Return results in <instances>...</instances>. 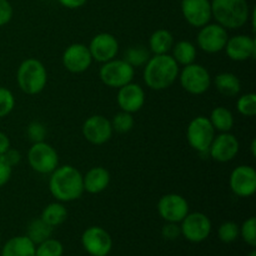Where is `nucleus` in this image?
<instances>
[{
	"instance_id": "f257e3e1",
	"label": "nucleus",
	"mask_w": 256,
	"mask_h": 256,
	"mask_svg": "<svg viewBox=\"0 0 256 256\" xmlns=\"http://www.w3.org/2000/svg\"><path fill=\"white\" fill-rule=\"evenodd\" d=\"M50 194L60 202H72L84 194L82 174L72 165L58 166L49 178Z\"/></svg>"
},
{
	"instance_id": "f03ea898",
	"label": "nucleus",
	"mask_w": 256,
	"mask_h": 256,
	"mask_svg": "<svg viewBox=\"0 0 256 256\" xmlns=\"http://www.w3.org/2000/svg\"><path fill=\"white\" fill-rule=\"evenodd\" d=\"M180 66L172 55H152L144 65L142 79L149 89L162 92L176 82Z\"/></svg>"
},
{
	"instance_id": "7ed1b4c3",
	"label": "nucleus",
	"mask_w": 256,
	"mask_h": 256,
	"mask_svg": "<svg viewBox=\"0 0 256 256\" xmlns=\"http://www.w3.org/2000/svg\"><path fill=\"white\" fill-rule=\"evenodd\" d=\"M250 12L246 0H212V18L226 30L240 29L246 25Z\"/></svg>"
},
{
	"instance_id": "20e7f679",
	"label": "nucleus",
	"mask_w": 256,
	"mask_h": 256,
	"mask_svg": "<svg viewBox=\"0 0 256 256\" xmlns=\"http://www.w3.org/2000/svg\"><path fill=\"white\" fill-rule=\"evenodd\" d=\"M19 89L26 95H38L46 88L48 70L40 60L28 58L20 62L16 70Z\"/></svg>"
},
{
	"instance_id": "39448f33",
	"label": "nucleus",
	"mask_w": 256,
	"mask_h": 256,
	"mask_svg": "<svg viewBox=\"0 0 256 256\" xmlns=\"http://www.w3.org/2000/svg\"><path fill=\"white\" fill-rule=\"evenodd\" d=\"M178 79L182 89L192 95H202L212 85V75L209 70L196 62L182 66Z\"/></svg>"
},
{
	"instance_id": "423d86ee",
	"label": "nucleus",
	"mask_w": 256,
	"mask_h": 256,
	"mask_svg": "<svg viewBox=\"0 0 256 256\" xmlns=\"http://www.w3.org/2000/svg\"><path fill=\"white\" fill-rule=\"evenodd\" d=\"M28 162L38 174L50 175L59 166V155L46 142H32L28 152Z\"/></svg>"
},
{
	"instance_id": "0eeeda50",
	"label": "nucleus",
	"mask_w": 256,
	"mask_h": 256,
	"mask_svg": "<svg viewBox=\"0 0 256 256\" xmlns=\"http://www.w3.org/2000/svg\"><path fill=\"white\" fill-rule=\"evenodd\" d=\"M134 76V68L128 64L124 59H116V58L102 62L99 70V78L102 84L114 89H119L132 82Z\"/></svg>"
},
{
	"instance_id": "6e6552de",
	"label": "nucleus",
	"mask_w": 256,
	"mask_h": 256,
	"mask_svg": "<svg viewBox=\"0 0 256 256\" xmlns=\"http://www.w3.org/2000/svg\"><path fill=\"white\" fill-rule=\"evenodd\" d=\"M215 138V129L209 118H194L186 128V140L190 146L198 152H208L212 139Z\"/></svg>"
},
{
	"instance_id": "1a4fd4ad",
	"label": "nucleus",
	"mask_w": 256,
	"mask_h": 256,
	"mask_svg": "<svg viewBox=\"0 0 256 256\" xmlns=\"http://www.w3.org/2000/svg\"><path fill=\"white\" fill-rule=\"evenodd\" d=\"M229 34L225 28L219 25L218 22H209L200 28L196 36L198 48L208 54H216L224 50L226 45Z\"/></svg>"
},
{
	"instance_id": "9d476101",
	"label": "nucleus",
	"mask_w": 256,
	"mask_h": 256,
	"mask_svg": "<svg viewBox=\"0 0 256 256\" xmlns=\"http://www.w3.org/2000/svg\"><path fill=\"white\" fill-rule=\"evenodd\" d=\"M212 222L204 212H189L180 222L182 235L190 242H202L212 232Z\"/></svg>"
},
{
	"instance_id": "9b49d317",
	"label": "nucleus",
	"mask_w": 256,
	"mask_h": 256,
	"mask_svg": "<svg viewBox=\"0 0 256 256\" xmlns=\"http://www.w3.org/2000/svg\"><path fill=\"white\" fill-rule=\"evenodd\" d=\"M158 212L164 222L179 224L190 212L189 202L182 195L174 192L162 195L158 202Z\"/></svg>"
},
{
	"instance_id": "f8f14e48",
	"label": "nucleus",
	"mask_w": 256,
	"mask_h": 256,
	"mask_svg": "<svg viewBox=\"0 0 256 256\" xmlns=\"http://www.w3.org/2000/svg\"><path fill=\"white\" fill-rule=\"evenodd\" d=\"M82 245L90 256H108L112 249V239L102 226H90L82 232Z\"/></svg>"
},
{
	"instance_id": "ddd939ff",
	"label": "nucleus",
	"mask_w": 256,
	"mask_h": 256,
	"mask_svg": "<svg viewBox=\"0 0 256 256\" xmlns=\"http://www.w3.org/2000/svg\"><path fill=\"white\" fill-rule=\"evenodd\" d=\"M82 136L92 145H104L112 139V122L104 115H92L84 122L82 128Z\"/></svg>"
},
{
	"instance_id": "4468645a",
	"label": "nucleus",
	"mask_w": 256,
	"mask_h": 256,
	"mask_svg": "<svg viewBox=\"0 0 256 256\" xmlns=\"http://www.w3.org/2000/svg\"><path fill=\"white\" fill-rule=\"evenodd\" d=\"M62 65L72 74H82L86 72L94 62L88 45L82 42H74L64 50L62 56Z\"/></svg>"
},
{
	"instance_id": "2eb2a0df",
	"label": "nucleus",
	"mask_w": 256,
	"mask_h": 256,
	"mask_svg": "<svg viewBox=\"0 0 256 256\" xmlns=\"http://www.w3.org/2000/svg\"><path fill=\"white\" fill-rule=\"evenodd\" d=\"M240 150V142L238 138L232 132H220L215 135L210 145V158L218 162H229L236 158Z\"/></svg>"
},
{
	"instance_id": "dca6fc26",
	"label": "nucleus",
	"mask_w": 256,
	"mask_h": 256,
	"mask_svg": "<svg viewBox=\"0 0 256 256\" xmlns=\"http://www.w3.org/2000/svg\"><path fill=\"white\" fill-rule=\"evenodd\" d=\"M229 185L236 196H252L256 192V170L250 165H239L230 174Z\"/></svg>"
},
{
	"instance_id": "f3484780",
	"label": "nucleus",
	"mask_w": 256,
	"mask_h": 256,
	"mask_svg": "<svg viewBox=\"0 0 256 256\" xmlns=\"http://www.w3.org/2000/svg\"><path fill=\"white\" fill-rule=\"evenodd\" d=\"M92 60L98 62H106L116 58L119 52V42L115 35L110 32H99L88 45Z\"/></svg>"
},
{
	"instance_id": "a211bd4d",
	"label": "nucleus",
	"mask_w": 256,
	"mask_h": 256,
	"mask_svg": "<svg viewBox=\"0 0 256 256\" xmlns=\"http://www.w3.org/2000/svg\"><path fill=\"white\" fill-rule=\"evenodd\" d=\"M182 14L185 22L194 28H202L212 20L210 0H182Z\"/></svg>"
},
{
	"instance_id": "6ab92c4d",
	"label": "nucleus",
	"mask_w": 256,
	"mask_h": 256,
	"mask_svg": "<svg viewBox=\"0 0 256 256\" xmlns=\"http://www.w3.org/2000/svg\"><path fill=\"white\" fill-rule=\"evenodd\" d=\"M228 58L232 62H246L256 55V42L252 36L245 34L234 35L228 39L224 48Z\"/></svg>"
},
{
	"instance_id": "aec40b11",
	"label": "nucleus",
	"mask_w": 256,
	"mask_h": 256,
	"mask_svg": "<svg viewBox=\"0 0 256 256\" xmlns=\"http://www.w3.org/2000/svg\"><path fill=\"white\" fill-rule=\"evenodd\" d=\"M145 100H146L145 92L139 84H135L132 82L124 86L119 88L116 102L122 112H130V114L140 112L144 106Z\"/></svg>"
},
{
	"instance_id": "412c9836",
	"label": "nucleus",
	"mask_w": 256,
	"mask_h": 256,
	"mask_svg": "<svg viewBox=\"0 0 256 256\" xmlns=\"http://www.w3.org/2000/svg\"><path fill=\"white\" fill-rule=\"evenodd\" d=\"M110 172L102 166H94L88 170L86 174L82 175V185L84 192L89 194H100L108 189L110 184Z\"/></svg>"
},
{
	"instance_id": "4be33fe9",
	"label": "nucleus",
	"mask_w": 256,
	"mask_h": 256,
	"mask_svg": "<svg viewBox=\"0 0 256 256\" xmlns=\"http://www.w3.org/2000/svg\"><path fill=\"white\" fill-rule=\"evenodd\" d=\"M36 245L26 236L20 235L8 240L2 250V256H35Z\"/></svg>"
},
{
	"instance_id": "5701e85b",
	"label": "nucleus",
	"mask_w": 256,
	"mask_h": 256,
	"mask_svg": "<svg viewBox=\"0 0 256 256\" xmlns=\"http://www.w3.org/2000/svg\"><path fill=\"white\" fill-rule=\"evenodd\" d=\"M214 85L218 92L226 98H235L242 92V82L234 72H224L215 76Z\"/></svg>"
},
{
	"instance_id": "b1692460",
	"label": "nucleus",
	"mask_w": 256,
	"mask_h": 256,
	"mask_svg": "<svg viewBox=\"0 0 256 256\" xmlns=\"http://www.w3.org/2000/svg\"><path fill=\"white\" fill-rule=\"evenodd\" d=\"M174 42V35L169 30L158 29L150 35L149 50L152 55L169 54Z\"/></svg>"
},
{
	"instance_id": "393cba45",
	"label": "nucleus",
	"mask_w": 256,
	"mask_h": 256,
	"mask_svg": "<svg viewBox=\"0 0 256 256\" xmlns=\"http://www.w3.org/2000/svg\"><path fill=\"white\" fill-rule=\"evenodd\" d=\"M198 49L196 45L192 44L189 40H180V42H174L172 48V56L178 65L186 66V65L192 64L196 60Z\"/></svg>"
},
{
	"instance_id": "a878e982",
	"label": "nucleus",
	"mask_w": 256,
	"mask_h": 256,
	"mask_svg": "<svg viewBox=\"0 0 256 256\" xmlns=\"http://www.w3.org/2000/svg\"><path fill=\"white\" fill-rule=\"evenodd\" d=\"M210 122L215 132H229L234 128L235 118L234 114L225 106H216L212 110L209 116Z\"/></svg>"
},
{
	"instance_id": "bb28decb",
	"label": "nucleus",
	"mask_w": 256,
	"mask_h": 256,
	"mask_svg": "<svg viewBox=\"0 0 256 256\" xmlns=\"http://www.w3.org/2000/svg\"><path fill=\"white\" fill-rule=\"evenodd\" d=\"M40 219L52 228H56L68 219V209L65 208L64 202H60L56 200V202L48 204L42 209Z\"/></svg>"
},
{
	"instance_id": "cd10ccee",
	"label": "nucleus",
	"mask_w": 256,
	"mask_h": 256,
	"mask_svg": "<svg viewBox=\"0 0 256 256\" xmlns=\"http://www.w3.org/2000/svg\"><path fill=\"white\" fill-rule=\"evenodd\" d=\"M52 229H54V228H52L50 225H48L46 222H42L40 218H38V219H34L29 225H28L26 236L29 238L35 245H38L40 244V242H44V240L52 238Z\"/></svg>"
},
{
	"instance_id": "c85d7f7f",
	"label": "nucleus",
	"mask_w": 256,
	"mask_h": 256,
	"mask_svg": "<svg viewBox=\"0 0 256 256\" xmlns=\"http://www.w3.org/2000/svg\"><path fill=\"white\" fill-rule=\"evenodd\" d=\"M150 56H152V52H150L149 49H146V46H144V45H132V46H129L125 50L122 59L135 69V68L144 66L148 60L150 59Z\"/></svg>"
},
{
	"instance_id": "c756f323",
	"label": "nucleus",
	"mask_w": 256,
	"mask_h": 256,
	"mask_svg": "<svg viewBox=\"0 0 256 256\" xmlns=\"http://www.w3.org/2000/svg\"><path fill=\"white\" fill-rule=\"evenodd\" d=\"M112 122V130L120 134H125V132H129L130 130L134 128L135 125V119L132 116V114L126 112H119L112 116V120H110Z\"/></svg>"
},
{
	"instance_id": "7c9ffc66",
	"label": "nucleus",
	"mask_w": 256,
	"mask_h": 256,
	"mask_svg": "<svg viewBox=\"0 0 256 256\" xmlns=\"http://www.w3.org/2000/svg\"><path fill=\"white\" fill-rule=\"evenodd\" d=\"M62 252H64V246L62 242L56 239L49 238L38 244L35 256H62Z\"/></svg>"
},
{
	"instance_id": "2f4dec72",
	"label": "nucleus",
	"mask_w": 256,
	"mask_h": 256,
	"mask_svg": "<svg viewBox=\"0 0 256 256\" xmlns=\"http://www.w3.org/2000/svg\"><path fill=\"white\" fill-rule=\"evenodd\" d=\"M236 110L240 115L246 118H252L256 115V94L246 92L239 96L236 102Z\"/></svg>"
},
{
	"instance_id": "473e14b6",
	"label": "nucleus",
	"mask_w": 256,
	"mask_h": 256,
	"mask_svg": "<svg viewBox=\"0 0 256 256\" xmlns=\"http://www.w3.org/2000/svg\"><path fill=\"white\" fill-rule=\"evenodd\" d=\"M240 226L234 222H225L218 229V236L220 242L225 244H232L239 238Z\"/></svg>"
},
{
	"instance_id": "72a5a7b5",
	"label": "nucleus",
	"mask_w": 256,
	"mask_h": 256,
	"mask_svg": "<svg viewBox=\"0 0 256 256\" xmlns=\"http://www.w3.org/2000/svg\"><path fill=\"white\" fill-rule=\"evenodd\" d=\"M15 96L12 90L0 86V119L8 116L15 108Z\"/></svg>"
},
{
	"instance_id": "f704fd0d",
	"label": "nucleus",
	"mask_w": 256,
	"mask_h": 256,
	"mask_svg": "<svg viewBox=\"0 0 256 256\" xmlns=\"http://www.w3.org/2000/svg\"><path fill=\"white\" fill-rule=\"evenodd\" d=\"M240 236L249 246H256V219L254 216L249 218L240 226Z\"/></svg>"
},
{
	"instance_id": "c9c22d12",
	"label": "nucleus",
	"mask_w": 256,
	"mask_h": 256,
	"mask_svg": "<svg viewBox=\"0 0 256 256\" xmlns=\"http://www.w3.org/2000/svg\"><path fill=\"white\" fill-rule=\"evenodd\" d=\"M46 134H48L46 125L42 122H38V120L30 122L26 128V135L32 142H45Z\"/></svg>"
},
{
	"instance_id": "e433bc0d",
	"label": "nucleus",
	"mask_w": 256,
	"mask_h": 256,
	"mask_svg": "<svg viewBox=\"0 0 256 256\" xmlns=\"http://www.w3.org/2000/svg\"><path fill=\"white\" fill-rule=\"evenodd\" d=\"M162 235L165 240H176L178 238L182 235V230H180V225L176 222H166L162 229Z\"/></svg>"
},
{
	"instance_id": "4c0bfd02",
	"label": "nucleus",
	"mask_w": 256,
	"mask_h": 256,
	"mask_svg": "<svg viewBox=\"0 0 256 256\" xmlns=\"http://www.w3.org/2000/svg\"><path fill=\"white\" fill-rule=\"evenodd\" d=\"M12 174V166L6 162L4 155H0V188L9 182Z\"/></svg>"
},
{
	"instance_id": "58836bf2",
	"label": "nucleus",
	"mask_w": 256,
	"mask_h": 256,
	"mask_svg": "<svg viewBox=\"0 0 256 256\" xmlns=\"http://www.w3.org/2000/svg\"><path fill=\"white\" fill-rule=\"evenodd\" d=\"M12 14H14V10L9 0H0V26H4L8 22H10V20L12 19Z\"/></svg>"
},
{
	"instance_id": "ea45409f",
	"label": "nucleus",
	"mask_w": 256,
	"mask_h": 256,
	"mask_svg": "<svg viewBox=\"0 0 256 256\" xmlns=\"http://www.w3.org/2000/svg\"><path fill=\"white\" fill-rule=\"evenodd\" d=\"M4 156L5 159H6V162H9L12 168L19 165L20 162H22V154H20V152H18V150L15 149H12V148H9V150L5 152Z\"/></svg>"
},
{
	"instance_id": "a19ab883",
	"label": "nucleus",
	"mask_w": 256,
	"mask_h": 256,
	"mask_svg": "<svg viewBox=\"0 0 256 256\" xmlns=\"http://www.w3.org/2000/svg\"><path fill=\"white\" fill-rule=\"evenodd\" d=\"M60 5H62L66 9H79V8L84 6L86 4L88 0H58Z\"/></svg>"
},
{
	"instance_id": "79ce46f5",
	"label": "nucleus",
	"mask_w": 256,
	"mask_h": 256,
	"mask_svg": "<svg viewBox=\"0 0 256 256\" xmlns=\"http://www.w3.org/2000/svg\"><path fill=\"white\" fill-rule=\"evenodd\" d=\"M10 148V139L5 132H0V155H4Z\"/></svg>"
},
{
	"instance_id": "37998d69",
	"label": "nucleus",
	"mask_w": 256,
	"mask_h": 256,
	"mask_svg": "<svg viewBox=\"0 0 256 256\" xmlns=\"http://www.w3.org/2000/svg\"><path fill=\"white\" fill-rule=\"evenodd\" d=\"M250 150H252V156H255V155H256V140L255 139L252 142V145H250Z\"/></svg>"
},
{
	"instance_id": "c03bdc74",
	"label": "nucleus",
	"mask_w": 256,
	"mask_h": 256,
	"mask_svg": "<svg viewBox=\"0 0 256 256\" xmlns=\"http://www.w3.org/2000/svg\"><path fill=\"white\" fill-rule=\"evenodd\" d=\"M248 256H256V250H252V252H249V255Z\"/></svg>"
},
{
	"instance_id": "a18cd8bd",
	"label": "nucleus",
	"mask_w": 256,
	"mask_h": 256,
	"mask_svg": "<svg viewBox=\"0 0 256 256\" xmlns=\"http://www.w3.org/2000/svg\"><path fill=\"white\" fill-rule=\"evenodd\" d=\"M0 242H2V240H0Z\"/></svg>"
}]
</instances>
